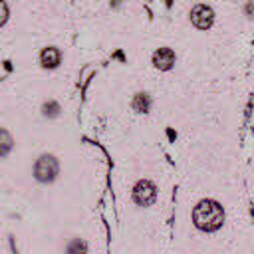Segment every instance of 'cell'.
I'll list each match as a JSON object with an SVG mask.
<instances>
[{
	"mask_svg": "<svg viewBox=\"0 0 254 254\" xmlns=\"http://www.w3.org/2000/svg\"><path fill=\"white\" fill-rule=\"evenodd\" d=\"M222 208L216 204V202H200L194 210V224L202 230H216L220 224H222Z\"/></svg>",
	"mask_w": 254,
	"mask_h": 254,
	"instance_id": "cell-1",
	"label": "cell"
},
{
	"mask_svg": "<svg viewBox=\"0 0 254 254\" xmlns=\"http://www.w3.org/2000/svg\"><path fill=\"white\" fill-rule=\"evenodd\" d=\"M56 173H58V161H56L54 157H42V159L36 163V167H34V175H36V179L42 181V183L52 181Z\"/></svg>",
	"mask_w": 254,
	"mask_h": 254,
	"instance_id": "cell-2",
	"label": "cell"
},
{
	"mask_svg": "<svg viewBox=\"0 0 254 254\" xmlns=\"http://www.w3.org/2000/svg\"><path fill=\"white\" fill-rule=\"evenodd\" d=\"M212 20H214L212 10H210L208 6H204V4H196V6L190 10V22H192V26L198 28V30L210 28Z\"/></svg>",
	"mask_w": 254,
	"mask_h": 254,
	"instance_id": "cell-3",
	"label": "cell"
},
{
	"mask_svg": "<svg viewBox=\"0 0 254 254\" xmlns=\"http://www.w3.org/2000/svg\"><path fill=\"white\" fill-rule=\"evenodd\" d=\"M62 64V52L54 46H48L40 52V65L46 67V69H54Z\"/></svg>",
	"mask_w": 254,
	"mask_h": 254,
	"instance_id": "cell-4",
	"label": "cell"
},
{
	"mask_svg": "<svg viewBox=\"0 0 254 254\" xmlns=\"http://www.w3.org/2000/svg\"><path fill=\"white\" fill-rule=\"evenodd\" d=\"M153 60H155V64H157L159 69H171L173 64H175V54H173L171 48H161V50L155 52Z\"/></svg>",
	"mask_w": 254,
	"mask_h": 254,
	"instance_id": "cell-5",
	"label": "cell"
},
{
	"mask_svg": "<svg viewBox=\"0 0 254 254\" xmlns=\"http://www.w3.org/2000/svg\"><path fill=\"white\" fill-rule=\"evenodd\" d=\"M42 113H44V117L54 119V117H58V115L62 113V105H60L58 101L50 99V101H46V103L42 105Z\"/></svg>",
	"mask_w": 254,
	"mask_h": 254,
	"instance_id": "cell-6",
	"label": "cell"
},
{
	"mask_svg": "<svg viewBox=\"0 0 254 254\" xmlns=\"http://www.w3.org/2000/svg\"><path fill=\"white\" fill-rule=\"evenodd\" d=\"M12 151V137L6 129H0V159H4Z\"/></svg>",
	"mask_w": 254,
	"mask_h": 254,
	"instance_id": "cell-7",
	"label": "cell"
},
{
	"mask_svg": "<svg viewBox=\"0 0 254 254\" xmlns=\"http://www.w3.org/2000/svg\"><path fill=\"white\" fill-rule=\"evenodd\" d=\"M6 16H8V8H6V4L0 0V24H4Z\"/></svg>",
	"mask_w": 254,
	"mask_h": 254,
	"instance_id": "cell-8",
	"label": "cell"
}]
</instances>
